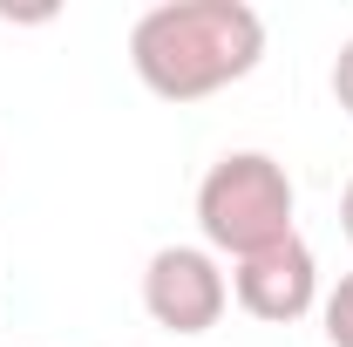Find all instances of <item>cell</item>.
Here are the masks:
<instances>
[{
    "instance_id": "obj_6",
    "label": "cell",
    "mask_w": 353,
    "mask_h": 347,
    "mask_svg": "<svg viewBox=\"0 0 353 347\" xmlns=\"http://www.w3.org/2000/svg\"><path fill=\"white\" fill-rule=\"evenodd\" d=\"M333 102L353 116V35L340 41V55H333Z\"/></svg>"
},
{
    "instance_id": "obj_2",
    "label": "cell",
    "mask_w": 353,
    "mask_h": 347,
    "mask_svg": "<svg viewBox=\"0 0 353 347\" xmlns=\"http://www.w3.org/2000/svg\"><path fill=\"white\" fill-rule=\"evenodd\" d=\"M292 177L265 150H224L197 184V232L224 259H252L265 245L292 238Z\"/></svg>"
},
{
    "instance_id": "obj_5",
    "label": "cell",
    "mask_w": 353,
    "mask_h": 347,
    "mask_svg": "<svg viewBox=\"0 0 353 347\" xmlns=\"http://www.w3.org/2000/svg\"><path fill=\"white\" fill-rule=\"evenodd\" d=\"M319 320H326V341L353 347V272H340L333 293H319Z\"/></svg>"
},
{
    "instance_id": "obj_3",
    "label": "cell",
    "mask_w": 353,
    "mask_h": 347,
    "mask_svg": "<svg viewBox=\"0 0 353 347\" xmlns=\"http://www.w3.org/2000/svg\"><path fill=\"white\" fill-rule=\"evenodd\" d=\"M231 306V279L211 245H157L143 265V313L163 327V334H211Z\"/></svg>"
},
{
    "instance_id": "obj_4",
    "label": "cell",
    "mask_w": 353,
    "mask_h": 347,
    "mask_svg": "<svg viewBox=\"0 0 353 347\" xmlns=\"http://www.w3.org/2000/svg\"><path fill=\"white\" fill-rule=\"evenodd\" d=\"M231 300L245 306L252 320H265V327L306 320L312 306H319V259H312V245L292 232V238L265 245L252 259H238L231 265Z\"/></svg>"
},
{
    "instance_id": "obj_7",
    "label": "cell",
    "mask_w": 353,
    "mask_h": 347,
    "mask_svg": "<svg viewBox=\"0 0 353 347\" xmlns=\"http://www.w3.org/2000/svg\"><path fill=\"white\" fill-rule=\"evenodd\" d=\"M340 232L353 238V177H347V191H340Z\"/></svg>"
},
{
    "instance_id": "obj_1",
    "label": "cell",
    "mask_w": 353,
    "mask_h": 347,
    "mask_svg": "<svg viewBox=\"0 0 353 347\" xmlns=\"http://www.w3.org/2000/svg\"><path fill=\"white\" fill-rule=\"evenodd\" d=\"M265 62V14L245 0H163L130 28L136 82L163 102H204Z\"/></svg>"
}]
</instances>
